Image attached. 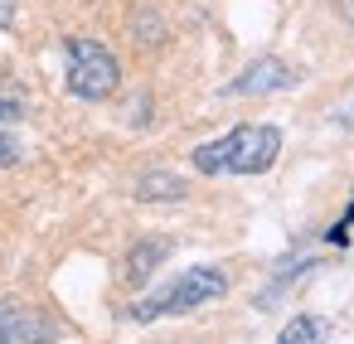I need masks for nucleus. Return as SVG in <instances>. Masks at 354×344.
Masks as SVG:
<instances>
[{
	"mask_svg": "<svg viewBox=\"0 0 354 344\" xmlns=\"http://www.w3.org/2000/svg\"><path fill=\"white\" fill-rule=\"evenodd\" d=\"M223 296H228V271L223 267H189L175 281H165L160 291H151L146 300H136L127 315L136 325H151L160 315H189V310H199L209 300H223Z\"/></svg>",
	"mask_w": 354,
	"mask_h": 344,
	"instance_id": "f257e3e1",
	"label": "nucleus"
},
{
	"mask_svg": "<svg viewBox=\"0 0 354 344\" xmlns=\"http://www.w3.org/2000/svg\"><path fill=\"white\" fill-rule=\"evenodd\" d=\"M64 54H68L64 78H68V93H73L78 102H107V97L122 88V64H117V54H112L102 39L73 35V39L64 44Z\"/></svg>",
	"mask_w": 354,
	"mask_h": 344,
	"instance_id": "f03ea898",
	"label": "nucleus"
},
{
	"mask_svg": "<svg viewBox=\"0 0 354 344\" xmlns=\"http://www.w3.org/2000/svg\"><path fill=\"white\" fill-rule=\"evenodd\" d=\"M281 155V131L277 126H233V151H228V175H262Z\"/></svg>",
	"mask_w": 354,
	"mask_h": 344,
	"instance_id": "7ed1b4c3",
	"label": "nucleus"
},
{
	"mask_svg": "<svg viewBox=\"0 0 354 344\" xmlns=\"http://www.w3.org/2000/svg\"><path fill=\"white\" fill-rule=\"evenodd\" d=\"M296 83H301V73H296L286 59L262 54V59H252L223 93H228V97H267V93H286V88H296Z\"/></svg>",
	"mask_w": 354,
	"mask_h": 344,
	"instance_id": "20e7f679",
	"label": "nucleus"
},
{
	"mask_svg": "<svg viewBox=\"0 0 354 344\" xmlns=\"http://www.w3.org/2000/svg\"><path fill=\"white\" fill-rule=\"evenodd\" d=\"M49 339H59L54 320H44L20 300H0V344H49Z\"/></svg>",
	"mask_w": 354,
	"mask_h": 344,
	"instance_id": "39448f33",
	"label": "nucleus"
},
{
	"mask_svg": "<svg viewBox=\"0 0 354 344\" xmlns=\"http://www.w3.org/2000/svg\"><path fill=\"white\" fill-rule=\"evenodd\" d=\"M170 238H136L131 242V252H127V262H122V281L127 286H146L165 262H170Z\"/></svg>",
	"mask_w": 354,
	"mask_h": 344,
	"instance_id": "423d86ee",
	"label": "nucleus"
},
{
	"mask_svg": "<svg viewBox=\"0 0 354 344\" xmlns=\"http://www.w3.org/2000/svg\"><path fill=\"white\" fill-rule=\"evenodd\" d=\"M131 194H136L141 204H175V199H185L189 189H185L180 175H170V170H151V175H141V180L131 184Z\"/></svg>",
	"mask_w": 354,
	"mask_h": 344,
	"instance_id": "0eeeda50",
	"label": "nucleus"
},
{
	"mask_svg": "<svg viewBox=\"0 0 354 344\" xmlns=\"http://www.w3.org/2000/svg\"><path fill=\"white\" fill-rule=\"evenodd\" d=\"M228 151H233V131H223V136H214V141H204V146H194V170L199 175H228Z\"/></svg>",
	"mask_w": 354,
	"mask_h": 344,
	"instance_id": "6e6552de",
	"label": "nucleus"
},
{
	"mask_svg": "<svg viewBox=\"0 0 354 344\" xmlns=\"http://www.w3.org/2000/svg\"><path fill=\"white\" fill-rule=\"evenodd\" d=\"M277 339H281V344H315V339H330V320H320V315H296V320L281 325Z\"/></svg>",
	"mask_w": 354,
	"mask_h": 344,
	"instance_id": "1a4fd4ad",
	"label": "nucleus"
},
{
	"mask_svg": "<svg viewBox=\"0 0 354 344\" xmlns=\"http://www.w3.org/2000/svg\"><path fill=\"white\" fill-rule=\"evenodd\" d=\"M20 122V102H6V97H0V165H10L15 155H20V141H15V126Z\"/></svg>",
	"mask_w": 354,
	"mask_h": 344,
	"instance_id": "9d476101",
	"label": "nucleus"
},
{
	"mask_svg": "<svg viewBox=\"0 0 354 344\" xmlns=\"http://www.w3.org/2000/svg\"><path fill=\"white\" fill-rule=\"evenodd\" d=\"M131 25H141V30H131V35H136V39H141V44H146V49H156V44H160V39H165V25H160V20H156V15H136V20H131Z\"/></svg>",
	"mask_w": 354,
	"mask_h": 344,
	"instance_id": "9b49d317",
	"label": "nucleus"
},
{
	"mask_svg": "<svg viewBox=\"0 0 354 344\" xmlns=\"http://www.w3.org/2000/svg\"><path fill=\"white\" fill-rule=\"evenodd\" d=\"M330 122H335V126H344V131L354 126V93H349V97H344V102H339V107L330 112Z\"/></svg>",
	"mask_w": 354,
	"mask_h": 344,
	"instance_id": "f8f14e48",
	"label": "nucleus"
},
{
	"mask_svg": "<svg viewBox=\"0 0 354 344\" xmlns=\"http://www.w3.org/2000/svg\"><path fill=\"white\" fill-rule=\"evenodd\" d=\"M15 15H20V0H0V30H15Z\"/></svg>",
	"mask_w": 354,
	"mask_h": 344,
	"instance_id": "ddd939ff",
	"label": "nucleus"
},
{
	"mask_svg": "<svg viewBox=\"0 0 354 344\" xmlns=\"http://www.w3.org/2000/svg\"><path fill=\"white\" fill-rule=\"evenodd\" d=\"M330 10H335V15H339V20L354 30V0H330Z\"/></svg>",
	"mask_w": 354,
	"mask_h": 344,
	"instance_id": "4468645a",
	"label": "nucleus"
},
{
	"mask_svg": "<svg viewBox=\"0 0 354 344\" xmlns=\"http://www.w3.org/2000/svg\"><path fill=\"white\" fill-rule=\"evenodd\" d=\"M344 223H354V199H349V213H344Z\"/></svg>",
	"mask_w": 354,
	"mask_h": 344,
	"instance_id": "2eb2a0df",
	"label": "nucleus"
}]
</instances>
